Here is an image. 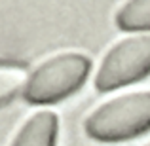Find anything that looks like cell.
Wrapping results in <instances>:
<instances>
[{
    "mask_svg": "<svg viewBox=\"0 0 150 146\" xmlns=\"http://www.w3.org/2000/svg\"><path fill=\"white\" fill-rule=\"evenodd\" d=\"M89 59L82 53L67 51L38 65L25 85V99L36 104H48L72 95L86 82Z\"/></svg>",
    "mask_w": 150,
    "mask_h": 146,
    "instance_id": "7a4b0ae2",
    "label": "cell"
},
{
    "mask_svg": "<svg viewBox=\"0 0 150 146\" xmlns=\"http://www.w3.org/2000/svg\"><path fill=\"white\" fill-rule=\"evenodd\" d=\"M150 129V91L118 95L97 106L86 120V133L95 140L120 142Z\"/></svg>",
    "mask_w": 150,
    "mask_h": 146,
    "instance_id": "6da1fadb",
    "label": "cell"
},
{
    "mask_svg": "<svg viewBox=\"0 0 150 146\" xmlns=\"http://www.w3.org/2000/svg\"><path fill=\"white\" fill-rule=\"evenodd\" d=\"M29 72L15 63H0V104L11 101L17 93L25 91Z\"/></svg>",
    "mask_w": 150,
    "mask_h": 146,
    "instance_id": "8992f818",
    "label": "cell"
},
{
    "mask_svg": "<svg viewBox=\"0 0 150 146\" xmlns=\"http://www.w3.org/2000/svg\"><path fill=\"white\" fill-rule=\"evenodd\" d=\"M116 23L124 30H150V0H127L116 11Z\"/></svg>",
    "mask_w": 150,
    "mask_h": 146,
    "instance_id": "5b68a950",
    "label": "cell"
},
{
    "mask_svg": "<svg viewBox=\"0 0 150 146\" xmlns=\"http://www.w3.org/2000/svg\"><path fill=\"white\" fill-rule=\"evenodd\" d=\"M57 116L50 110L33 114L19 129L13 146H55Z\"/></svg>",
    "mask_w": 150,
    "mask_h": 146,
    "instance_id": "277c9868",
    "label": "cell"
},
{
    "mask_svg": "<svg viewBox=\"0 0 150 146\" xmlns=\"http://www.w3.org/2000/svg\"><path fill=\"white\" fill-rule=\"evenodd\" d=\"M150 74V34L120 40L108 49L95 76L99 91L129 85Z\"/></svg>",
    "mask_w": 150,
    "mask_h": 146,
    "instance_id": "3957f363",
    "label": "cell"
},
{
    "mask_svg": "<svg viewBox=\"0 0 150 146\" xmlns=\"http://www.w3.org/2000/svg\"><path fill=\"white\" fill-rule=\"evenodd\" d=\"M137 146H150V139H146V140H143V142H139Z\"/></svg>",
    "mask_w": 150,
    "mask_h": 146,
    "instance_id": "52a82bcc",
    "label": "cell"
}]
</instances>
